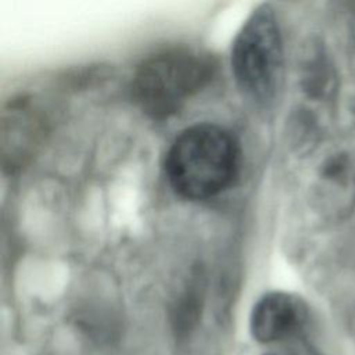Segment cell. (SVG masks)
<instances>
[{"label":"cell","mask_w":355,"mask_h":355,"mask_svg":"<svg viewBox=\"0 0 355 355\" xmlns=\"http://www.w3.org/2000/svg\"><path fill=\"white\" fill-rule=\"evenodd\" d=\"M239 168L237 140L214 123H196L180 132L164 164L172 190L190 201H204L222 193L232 184Z\"/></svg>","instance_id":"1"},{"label":"cell","mask_w":355,"mask_h":355,"mask_svg":"<svg viewBox=\"0 0 355 355\" xmlns=\"http://www.w3.org/2000/svg\"><path fill=\"white\" fill-rule=\"evenodd\" d=\"M215 64L208 54L173 47L146 58L133 76V97L153 118L175 114L211 79Z\"/></svg>","instance_id":"2"},{"label":"cell","mask_w":355,"mask_h":355,"mask_svg":"<svg viewBox=\"0 0 355 355\" xmlns=\"http://www.w3.org/2000/svg\"><path fill=\"white\" fill-rule=\"evenodd\" d=\"M283 55L276 14L262 4L244 21L232 44L230 65L237 86L252 100L273 98L283 78Z\"/></svg>","instance_id":"3"},{"label":"cell","mask_w":355,"mask_h":355,"mask_svg":"<svg viewBox=\"0 0 355 355\" xmlns=\"http://www.w3.org/2000/svg\"><path fill=\"white\" fill-rule=\"evenodd\" d=\"M308 315V306L300 297L283 291L268 293L252 308L250 330L258 343H277L300 333Z\"/></svg>","instance_id":"4"}]
</instances>
